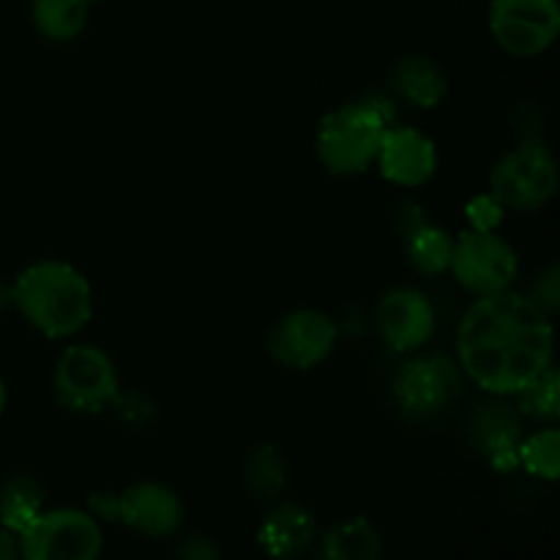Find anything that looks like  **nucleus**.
<instances>
[{"label":"nucleus","instance_id":"1","mask_svg":"<svg viewBox=\"0 0 560 560\" xmlns=\"http://www.w3.org/2000/svg\"><path fill=\"white\" fill-rule=\"evenodd\" d=\"M556 359L552 317L528 293L485 295L465 312L457 331L463 375L492 397H514Z\"/></svg>","mask_w":560,"mask_h":560},{"label":"nucleus","instance_id":"2","mask_svg":"<svg viewBox=\"0 0 560 560\" xmlns=\"http://www.w3.org/2000/svg\"><path fill=\"white\" fill-rule=\"evenodd\" d=\"M11 304L49 339H69L91 323L93 290L80 268L63 260H38L11 284Z\"/></svg>","mask_w":560,"mask_h":560},{"label":"nucleus","instance_id":"3","mask_svg":"<svg viewBox=\"0 0 560 560\" xmlns=\"http://www.w3.org/2000/svg\"><path fill=\"white\" fill-rule=\"evenodd\" d=\"M388 124L364 102L331 109L317 124L315 151L331 175H361L375 164Z\"/></svg>","mask_w":560,"mask_h":560},{"label":"nucleus","instance_id":"4","mask_svg":"<svg viewBox=\"0 0 560 560\" xmlns=\"http://www.w3.org/2000/svg\"><path fill=\"white\" fill-rule=\"evenodd\" d=\"M558 162L541 142H523L490 170L487 195L503 211H539L558 191Z\"/></svg>","mask_w":560,"mask_h":560},{"label":"nucleus","instance_id":"5","mask_svg":"<svg viewBox=\"0 0 560 560\" xmlns=\"http://www.w3.org/2000/svg\"><path fill=\"white\" fill-rule=\"evenodd\" d=\"M88 506L96 520L120 523L145 539H167L184 525V503L159 481H140L120 492H96Z\"/></svg>","mask_w":560,"mask_h":560},{"label":"nucleus","instance_id":"6","mask_svg":"<svg viewBox=\"0 0 560 560\" xmlns=\"http://www.w3.org/2000/svg\"><path fill=\"white\" fill-rule=\"evenodd\" d=\"M20 560H98L104 534L98 520L80 509H44L20 536Z\"/></svg>","mask_w":560,"mask_h":560},{"label":"nucleus","instance_id":"7","mask_svg":"<svg viewBox=\"0 0 560 560\" xmlns=\"http://www.w3.org/2000/svg\"><path fill=\"white\" fill-rule=\"evenodd\" d=\"M448 268L454 271L459 288L474 293L476 299H485L514 288L520 277V257L495 230L468 228L454 238Z\"/></svg>","mask_w":560,"mask_h":560},{"label":"nucleus","instance_id":"8","mask_svg":"<svg viewBox=\"0 0 560 560\" xmlns=\"http://www.w3.org/2000/svg\"><path fill=\"white\" fill-rule=\"evenodd\" d=\"M58 402L71 413H102L118 397V372L113 359L96 345H71L60 353L52 372Z\"/></svg>","mask_w":560,"mask_h":560},{"label":"nucleus","instance_id":"9","mask_svg":"<svg viewBox=\"0 0 560 560\" xmlns=\"http://www.w3.org/2000/svg\"><path fill=\"white\" fill-rule=\"evenodd\" d=\"M463 397V370L446 355L408 361L394 377V399L410 421L441 419Z\"/></svg>","mask_w":560,"mask_h":560},{"label":"nucleus","instance_id":"10","mask_svg":"<svg viewBox=\"0 0 560 560\" xmlns=\"http://www.w3.org/2000/svg\"><path fill=\"white\" fill-rule=\"evenodd\" d=\"M492 38L512 58H536L560 33L558 0H492L487 14Z\"/></svg>","mask_w":560,"mask_h":560},{"label":"nucleus","instance_id":"11","mask_svg":"<svg viewBox=\"0 0 560 560\" xmlns=\"http://www.w3.org/2000/svg\"><path fill=\"white\" fill-rule=\"evenodd\" d=\"M339 328L326 312L295 310L268 334V353L288 370H315L337 348Z\"/></svg>","mask_w":560,"mask_h":560},{"label":"nucleus","instance_id":"12","mask_svg":"<svg viewBox=\"0 0 560 560\" xmlns=\"http://www.w3.org/2000/svg\"><path fill=\"white\" fill-rule=\"evenodd\" d=\"M375 328L383 342L397 353H410L435 334V306L421 290L394 288L375 306Z\"/></svg>","mask_w":560,"mask_h":560},{"label":"nucleus","instance_id":"13","mask_svg":"<svg viewBox=\"0 0 560 560\" xmlns=\"http://www.w3.org/2000/svg\"><path fill=\"white\" fill-rule=\"evenodd\" d=\"M468 432L476 452L492 468L501 470V474H512L520 468L517 452L525 438V416L520 413L517 405L509 402V397H492L481 402L470 413Z\"/></svg>","mask_w":560,"mask_h":560},{"label":"nucleus","instance_id":"14","mask_svg":"<svg viewBox=\"0 0 560 560\" xmlns=\"http://www.w3.org/2000/svg\"><path fill=\"white\" fill-rule=\"evenodd\" d=\"M375 164L383 178L392 184L405 186V189L424 186L438 170L435 140L413 126L394 124L383 135Z\"/></svg>","mask_w":560,"mask_h":560},{"label":"nucleus","instance_id":"15","mask_svg":"<svg viewBox=\"0 0 560 560\" xmlns=\"http://www.w3.org/2000/svg\"><path fill=\"white\" fill-rule=\"evenodd\" d=\"M317 541V520L301 503L282 501L268 509L257 528V545L271 560H295Z\"/></svg>","mask_w":560,"mask_h":560},{"label":"nucleus","instance_id":"16","mask_svg":"<svg viewBox=\"0 0 560 560\" xmlns=\"http://www.w3.org/2000/svg\"><path fill=\"white\" fill-rule=\"evenodd\" d=\"M388 88L410 107L435 109L448 96L452 82L443 66L430 55H405L388 74Z\"/></svg>","mask_w":560,"mask_h":560},{"label":"nucleus","instance_id":"17","mask_svg":"<svg viewBox=\"0 0 560 560\" xmlns=\"http://www.w3.org/2000/svg\"><path fill=\"white\" fill-rule=\"evenodd\" d=\"M383 539L366 517L331 525L317 541V560H381Z\"/></svg>","mask_w":560,"mask_h":560},{"label":"nucleus","instance_id":"18","mask_svg":"<svg viewBox=\"0 0 560 560\" xmlns=\"http://www.w3.org/2000/svg\"><path fill=\"white\" fill-rule=\"evenodd\" d=\"M44 503H47V498H44L42 485L33 476H9L0 485V525L20 536L44 512Z\"/></svg>","mask_w":560,"mask_h":560},{"label":"nucleus","instance_id":"19","mask_svg":"<svg viewBox=\"0 0 560 560\" xmlns=\"http://www.w3.org/2000/svg\"><path fill=\"white\" fill-rule=\"evenodd\" d=\"M244 487L257 501H279L288 487V463L273 443H260L244 459Z\"/></svg>","mask_w":560,"mask_h":560},{"label":"nucleus","instance_id":"20","mask_svg":"<svg viewBox=\"0 0 560 560\" xmlns=\"http://www.w3.org/2000/svg\"><path fill=\"white\" fill-rule=\"evenodd\" d=\"M88 0H31L36 31L49 42H74L88 25Z\"/></svg>","mask_w":560,"mask_h":560},{"label":"nucleus","instance_id":"21","mask_svg":"<svg viewBox=\"0 0 560 560\" xmlns=\"http://www.w3.org/2000/svg\"><path fill=\"white\" fill-rule=\"evenodd\" d=\"M454 238L443 228H435L430 222H421L410 233H405V252H408V262L424 277H438V273L448 271L452 262Z\"/></svg>","mask_w":560,"mask_h":560},{"label":"nucleus","instance_id":"22","mask_svg":"<svg viewBox=\"0 0 560 560\" xmlns=\"http://www.w3.org/2000/svg\"><path fill=\"white\" fill-rule=\"evenodd\" d=\"M517 463L536 479L556 481L560 474V432L556 427H547V430L523 438Z\"/></svg>","mask_w":560,"mask_h":560},{"label":"nucleus","instance_id":"23","mask_svg":"<svg viewBox=\"0 0 560 560\" xmlns=\"http://www.w3.org/2000/svg\"><path fill=\"white\" fill-rule=\"evenodd\" d=\"M514 397H517V410L525 419L556 421L560 416V381L556 366H550L539 377H534Z\"/></svg>","mask_w":560,"mask_h":560},{"label":"nucleus","instance_id":"24","mask_svg":"<svg viewBox=\"0 0 560 560\" xmlns=\"http://www.w3.org/2000/svg\"><path fill=\"white\" fill-rule=\"evenodd\" d=\"M528 299L534 301L536 306H541V310L547 312V315H556L560 310V268L552 262V266H547L545 271L536 277V282L530 284L528 290Z\"/></svg>","mask_w":560,"mask_h":560},{"label":"nucleus","instance_id":"25","mask_svg":"<svg viewBox=\"0 0 560 560\" xmlns=\"http://www.w3.org/2000/svg\"><path fill=\"white\" fill-rule=\"evenodd\" d=\"M178 560H224V556L211 536L191 534L178 545Z\"/></svg>","mask_w":560,"mask_h":560},{"label":"nucleus","instance_id":"26","mask_svg":"<svg viewBox=\"0 0 560 560\" xmlns=\"http://www.w3.org/2000/svg\"><path fill=\"white\" fill-rule=\"evenodd\" d=\"M468 219H470V228L495 230L503 219V208L498 206L490 195L476 197V200L468 206Z\"/></svg>","mask_w":560,"mask_h":560},{"label":"nucleus","instance_id":"27","mask_svg":"<svg viewBox=\"0 0 560 560\" xmlns=\"http://www.w3.org/2000/svg\"><path fill=\"white\" fill-rule=\"evenodd\" d=\"M0 560H20V545H16V536L11 530H5L0 525Z\"/></svg>","mask_w":560,"mask_h":560},{"label":"nucleus","instance_id":"28","mask_svg":"<svg viewBox=\"0 0 560 560\" xmlns=\"http://www.w3.org/2000/svg\"><path fill=\"white\" fill-rule=\"evenodd\" d=\"M9 304H11V284L0 282V310H3V306H9Z\"/></svg>","mask_w":560,"mask_h":560},{"label":"nucleus","instance_id":"29","mask_svg":"<svg viewBox=\"0 0 560 560\" xmlns=\"http://www.w3.org/2000/svg\"><path fill=\"white\" fill-rule=\"evenodd\" d=\"M5 402H9V392H5V383H3V377H0V416H3Z\"/></svg>","mask_w":560,"mask_h":560},{"label":"nucleus","instance_id":"30","mask_svg":"<svg viewBox=\"0 0 560 560\" xmlns=\"http://www.w3.org/2000/svg\"><path fill=\"white\" fill-rule=\"evenodd\" d=\"M88 3H96V0H88Z\"/></svg>","mask_w":560,"mask_h":560}]
</instances>
